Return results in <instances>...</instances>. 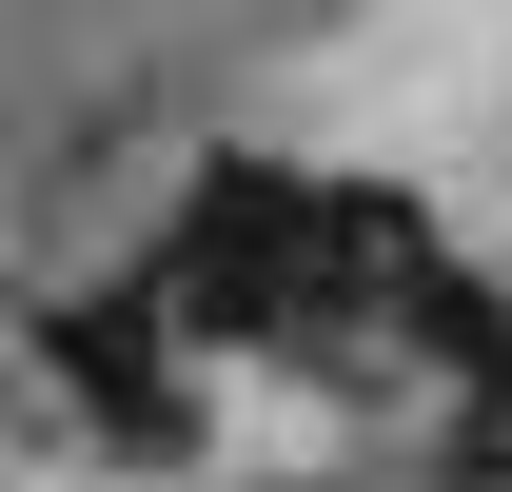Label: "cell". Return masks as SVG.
<instances>
[{"instance_id": "1", "label": "cell", "mask_w": 512, "mask_h": 492, "mask_svg": "<svg viewBox=\"0 0 512 492\" xmlns=\"http://www.w3.org/2000/svg\"><path fill=\"white\" fill-rule=\"evenodd\" d=\"M40 335H60V374L99 394V414H138V433H158V335H178V315H158V276H119V296H60Z\"/></svg>"}]
</instances>
